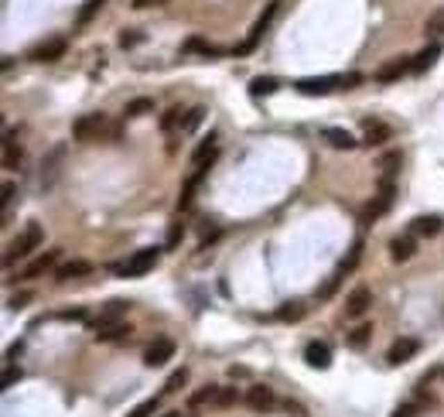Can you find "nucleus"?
Segmentation results:
<instances>
[{
	"mask_svg": "<svg viewBox=\"0 0 444 417\" xmlns=\"http://www.w3.org/2000/svg\"><path fill=\"white\" fill-rule=\"evenodd\" d=\"M322 140L328 147H335V151H352L359 140L349 133V130H342V126H324L322 130Z\"/></svg>",
	"mask_w": 444,
	"mask_h": 417,
	"instance_id": "dca6fc26",
	"label": "nucleus"
},
{
	"mask_svg": "<svg viewBox=\"0 0 444 417\" xmlns=\"http://www.w3.org/2000/svg\"><path fill=\"white\" fill-rule=\"evenodd\" d=\"M240 404V390L236 386H222L219 397H215V407H236Z\"/></svg>",
	"mask_w": 444,
	"mask_h": 417,
	"instance_id": "c9c22d12",
	"label": "nucleus"
},
{
	"mask_svg": "<svg viewBox=\"0 0 444 417\" xmlns=\"http://www.w3.org/2000/svg\"><path fill=\"white\" fill-rule=\"evenodd\" d=\"M365 76L363 72H345V76H311V79H297L294 89L301 92V96H331V92H338V89H356V85H363Z\"/></svg>",
	"mask_w": 444,
	"mask_h": 417,
	"instance_id": "f03ea898",
	"label": "nucleus"
},
{
	"mask_svg": "<svg viewBox=\"0 0 444 417\" xmlns=\"http://www.w3.org/2000/svg\"><path fill=\"white\" fill-rule=\"evenodd\" d=\"M304 363H308L311 370H328V366H331V349H328L324 342H308V345H304Z\"/></svg>",
	"mask_w": 444,
	"mask_h": 417,
	"instance_id": "f3484780",
	"label": "nucleus"
},
{
	"mask_svg": "<svg viewBox=\"0 0 444 417\" xmlns=\"http://www.w3.org/2000/svg\"><path fill=\"white\" fill-rule=\"evenodd\" d=\"M99 7H103V0H89V3L79 10V17H76V28H85V24L99 14Z\"/></svg>",
	"mask_w": 444,
	"mask_h": 417,
	"instance_id": "e433bc0d",
	"label": "nucleus"
},
{
	"mask_svg": "<svg viewBox=\"0 0 444 417\" xmlns=\"http://www.w3.org/2000/svg\"><path fill=\"white\" fill-rule=\"evenodd\" d=\"M229 376H233V379H236V376H249V370H246V366H229Z\"/></svg>",
	"mask_w": 444,
	"mask_h": 417,
	"instance_id": "3c124183",
	"label": "nucleus"
},
{
	"mask_svg": "<svg viewBox=\"0 0 444 417\" xmlns=\"http://www.w3.org/2000/svg\"><path fill=\"white\" fill-rule=\"evenodd\" d=\"M277 10H281V0H270V3H267V10H263V14L256 17V24H253V31H249V38H246V42L240 44V48H233V55H249V51H253V48L260 44V38L267 35V28L274 24V17H277Z\"/></svg>",
	"mask_w": 444,
	"mask_h": 417,
	"instance_id": "423d86ee",
	"label": "nucleus"
},
{
	"mask_svg": "<svg viewBox=\"0 0 444 417\" xmlns=\"http://www.w3.org/2000/svg\"><path fill=\"white\" fill-rule=\"evenodd\" d=\"M400 165H404V154H400V151H386V154L379 158V167H383V178H393V174L400 171Z\"/></svg>",
	"mask_w": 444,
	"mask_h": 417,
	"instance_id": "7c9ffc66",
	"label": "nucleus"
},
{
	"mask_svg": "<svg viewBox=\"0 0 444 417\" xmlns=\"http://www.w3.org/2000/svg\"><path fill=\"white\" fill-rule=\"evenodd\" d=\"M417 352H420V342H417V338H410V335H404V338H397V342L390 345L386 363H390V366H404V363H410Z\"/></svg>",
	"mask_w": 444,
	"mask_h": 417,
	"instance_id": "9b49d317",
	"label": "nucleus"
},
{
	"mask_svg": "<svg viewBox=\"0 0 444 417\" xmlns=\"http://www.w3.org/2000/svg\"><path fill=\"white\" fill-rule=\"evenodd\" d=\"M219 390H222V386H215V383H205L202 390H195V393L188 397V407L195 411V407H202V404H215V397H219Z\"/></svg>",
	"mask_w": 444,
	"mask_h": 417,
	"instance_id": "cd10ccee",
	"label": "nucleus"
},
{
	"mask_svg": "<svg viewBox=\"0 0 444 417\" xmlns=\"http://www.w3.org/2000/svg\"><path fill=\"white\" fill-rule=\"evenodd\" d=\"M185 383H188V370H174L167 376V383H164V393H178Z\"/></svg>",
	"mask_w": 444,
	"mask_h": 417,
	"instance_id": "ea45409f",
	"label": "nucleus"
},
{
	"mask_svg": "<svg viewBox=\"0 0 444 417\" xmlns=\"http://www.w3.org/2000/svg\"><path fill=\"white\" fill-rule=\"evenodd\" d=\"M424 35H431L434 42H438V38H441V35H444V14H441V10L427 17V24H424Z\"/></svg>",
	"mask_w": 444,
	"mask_h": 417,
	"instance_id": "4c0bfd02",
	"label": "nucleus"
},
{
	"mask_svg": "<svg viewBox=\"0 0 444 417\" xmlns=\"http://www.w3.org/2000/svg\"><path fill=\"white\" fill-rule=\"evenodd\" d=\"M158 407H161V397H151V400H140L126 417H154L158 414Z\"/></svg>",
	"mask_w": 444,
	"mask_h": 417,
	"instance_id": "72a5a7b5",
	"label": "nucleus"
},
{
	"mask_svg": "<svg viewBox=\"0 0 444 417\" xmlns=\"http://www.w3.org/2000/svg\"><path fill=\"white\" fill-rule=\"evenodd\" d=\"M58 318L62 322H85L89 315H85V308H65V311H58Z\"/></svg>",
	"mask_w": 444,
	"mask_h": 417,
	"instance_id": "37998d69",
	"label": "nucleus"
},
{
	"mask_svg": "<svg viewBox=\"0 0 444 417\" xmlns=\"http://www.w3.org/2000/svg\"><path fill=\"white\" fill-rule=\"evenodd\" d=\"M72 137L76 144H96V140H120V126L113 124L106 113H85L72 124Z\"/></svg>",
	"mask_w": 444,
	"mask_h": 417,
	"instance_id": "f257e3e1",
	"label": "nucleus"
},
{
	"mask_svg": "<svg viewBox=\"0 0 444 417\" xmlns=\"http://www.w3.org/2000/svg\"><path fill=\"white\" fill-rule=\"evenodd\" d=\"M410 229L417 233V236H438L441 233V215H417L413 222H410Z\"/></svg>",
	"mask_w": 444,
	"mask_h": 417,
	"instance_id": "b1692460",
	"label": "nucleus"
},
{
	"mask_svg": "<svg viewBox=\"0 0 444 417\" xmlns=\"http://www.w3.org/2000/svg\"><path fill=\"white\" fill-rule=\"evenodd\" d=\"M413 253H417V240H413V236H397V240H390V260H393V263H406Z\"/></svg>",
	"mask_w": 444,
	"mask_h": 417,
	"instance_id": "412c9836",
	"label": "nucleus"
},
{
	"mask_svg": "<svg viewBox=\"0 0 444 417\" xmlns=\"http://www.w3.org/2000/svg\"><path fill=\"white\" fill-rule=\"evenodd\" d=\"M181 51H185V55H202V58H215V55H226V48H219V44H212V42H205V38H188Z\"/></svg>",
	"mask_w": 444,
	"mask_h": 417,
	"instance_id": "4be33fe9",
	"label": "nucleus"
},
{
	"mask_svg": "<svg viewBox=\"0 0 444 417\" xmlns=\"http://www.w3.org/2000/svg\"><path fill=\"white\" fill-rule=\"evenodd\" d=\"M277 89H281V79H274V76H256V79L249 83V96L260 99V96H274Z\"/></svg>",
	"mask_w": 444,
	"mask_h": 417,
	"instance_id": "a878e982",
	"label": "nucleus"
},
{
	"mask_svg": "<svg viewBox=\"0 0 444 417\" xmlns=\"http://www.w3.org/2000/svg\"><path fill=\"white\" fill-rule=\"evenodd\" d=\"M369 338H372V325H369V322H359L352 332L345 335V345L356 349V352H363L365 345H369Z\"/></svg>",
	"mask_w": 444,
	"mask_h": 417,
	"instance_id": "393cba45",
	"label": "nucleus"
},
{
	"mask_svg": "<svg viewBox=\"0 0 444 417\" xmlns=\"http://www.w3.org/2000/svg\"><path fill=\"white\" fill-rule=\"evenodd\" d=\"M386 140H393V126L383 124V120H363V144L379 147V144H386Z\"/></svg>",
	"mask_w": 444,
	"mask_h": 417,
	"instance_id": "ddd939ff",
	"label": "nucleus"
},
{
	"mask_svg": "<svg viewBox=\"0 0 444 417\" xmlns=\"http://www.w3.org/2000/svg\"><path fill=\"white\" fill-rule=\"evenodd\" d=\"M137 10H147V7H158V0H133Z\"/></svg>",
	"mask_w": 444,
	"mask_h": 417,
	"instance_id": "8fccbe9b",
	"label": "nucleus"
},
{
	"mask_svg": "<svg viewBox=\"0 0 444 417\" xmlns=\"http://www.w3.org/2000/svg\"><path fill=\"white\" fill-rule=\"evenodd\" d=\"M17 379H21V370H14V363H10V366L3 370V390H10Z\"/></svg>",
	"mask_w": 444,
	"mask_h": 417,
	"instance_id": "a18cd8bd",
	"label": "nucleus"
},
{
	"mask_svg": "<svg viewBox=\"0 0 444 417\" xmlns=\"http://www.w3.org/2000/svg\"><path fill=\"white\" fill-rule=\"evenodd\" d=\"M406 72H410V58H393V62H386L383 69H376V83L379 85H390V83H400Z\"/></svg>",
	"mask_w": 444,
	"mask_h": 417,
	"instance_id": "4468645a",
	"label": "nucleus"
},
{
	"mask_svg": "<svg viewBox=\"0 0 444 417\" xmlns=\"http://www.w3.org/2000/svg\"><path fill=\"white\" fill-rule=\"evenodd\" d=\"M174 338H167V335H158L147 349H144V366H151V370H158V366H167V359H174Z\"/></svg>",
	"mask_w": 444,
	"mask_h": 417,
	"instance_id": "0eeeda50",
	"label": "nucleus"
},
{
	"mask_svg": "<svg viewBox=\"0 0 444 417\" xmlns=\"http://www.w3.org/2000/svg\"><path fill=\"white\" fill-rule=\"evenodd\" d=\"M58 256H62V250H48V253H38L21 274H17V281H38V277H44L48 270H55V263H58Z\"/></svg>",
	"mask_w": 444,
	"mask_h": 417,
	"instance_id": "9d476101",
	"label": "nucleus"
},
{
	"mask_svg": "<svg viewBox=\"0 0 444 417\" xmlns=\"http://www.w3.org/2000/svg\"><path fill=\"white\" fill-rule=\"evenodd\" d=\"M185 240V222H171L167 226V240H164V250H178Z\"/></svg>",
	"mask_w": 444,
	"mask_h": 417,
	"instance_id": "473e14b6",
	"label": "nucleus"
},
{
	"mask_svg": "<svg viewBox=\"0 0 444 417\" xmlns=\"http://www.w3.org/2000/svg\"><path fill=\"white\" fill-rule=\"evenodd\" d=\"M304 315H308V308H304L301 301H287L283 308H277V318H281V322H301Z\"/></svg>",
	"mask_w": 444,
	"mask_h": 417,
	"instance_id": "c756f323",
	"label": "nucleus"
},
{
	"mask_svg": "<svg viewBox=\"0 0 444 417\" xmlns=\"http://www.w3.org/2000/svg\"><path fill=\"white\" fill-rule=\"evenodd\" d=\"M246 407H249L253 414H270V411L277 407V397H274V390H270V386L256 383V386H249V390H246Z\"/></svg>",
	"mask_w": 444,
	"mask_h": 417,
	"instance_id": "1a4fd4ad",
	"label": "nucleus"
},
{
	"mask_svg": "<svg viewBox=\"0 0 444 417\" xmlns=\"http://www.w3.org/2000/svg\"><path fill=\"white\" fill-rule=\"evenodd\" d=\"M41 243H44V229H41L38 222H28V226L17 233V240H10V243H7V253H3V267H10L14 260H24V256H31V253L38 250Z\"/></svg>",
	"mask_w": 444,
	"mask_h": 417,
	"instance_id": "7ed1b4c3",
	"label": "nucleus"
},
{
	"mask_svg": "<svg viewBox=\"0 0 444 417\" xmlns=\"http://www.w3.org/2000/svg\"><path fill=\"white\" fill-rule=\"evenodd\" d=\"M126 311H130V301H123V297H113V301H106V304L99 308V315L89 322V329H92V332H99V329H106V325L120 322Z\"/></svg>",
	"mask_w": 444,
	"mask_h": 417,
	"instance_id": "6e6552de",
	"label": "nucleus"
},
{
	"mask_svg": "<svg viewBox=\"0 0 444 417\" xmlns=\"http://www.w3.org/2000/svg\"><path fill=\"white\" fill-rule=\"evenodd\" d=\"M158 256H161V247H144V250H137L126 263L117 267V277H144L147 270H154Z\"/></svg>",
	"mask_w": 444,
	"mask_h": 417,
	"instance_id": "39448f33",
	"label": "nucleus"
},
{
	"mask_svg": "<svg viewBox=\"0 0 444 417\" xmlns=\"http://www.w3.org/2000/svg\"><path fill=\"white\" fill-rule=\"evenodd\" d=\"M181 120H185V117H181V110H178V106H171V110L161 117V130H164V133H171L174 126L181 130Z\"/></svg>",
	"mask_w": 444,
	"mask_h": 417,
	"instance_id": "58836bf2",
	"label": "nucleus"
},
{
	"mask_svg": "<svg viewBox=\"0 0 444 417\" xmlns=\"http://www.w3.org/2000/svg\"><path fill=\"white\" fill-rule=\"evenodd\" d=\"M65 51H69V42H65V38H48L44 44H38V48L31 51V58H35V62H58V58H65Z\"/></svg>",
	"mask_w": 444,
	"mask_h": 417,
	"instance_id": "2eb2a0df",
	"label": "nucleus"
},
{
	"mask_svg": "<svg viewBox=\"0 0 444 417\" xmlns=\"http://www.w3.org/2000/svg\"><path fill=\"white\" fill-rule=\"evenodd\" d=\"M126 120H137V117H147V113H154V99H147V96H137V99H130L126 103Z\"/></svg>",
	"mask_w": 444,
	"mask_h": 417,
	"instance_id": "bb28decb",
	"label": "nucleus"
},
{
	"mask_svg": "<svg viewBox=\"0 0 444 417\" xmlns=\"http://www.w3.org/2000/svg\"><path fill=\"white\" fill-rule=\"evenodd\" d=\"M161 417H181V411H167V414H161Z\"/></svg>",
	"mask_w": 444,
	"mask_h": 417,
	"instance_id": "603ef678",
	"label": "nucleus"
},
{
	"mask_svg": "<svg viewBox=\"0 0 444 417\" xmlns=\"http://www.w3.org/2000/svg\"><path fill=\"white\" fill-rule=\"evenodd\" d=\"M363 250H365V243H363V240H356V243H352V250H349V256L342 260V267H338V270H342V274H352V270L359 267V260H363Z\"/></svg>",
	"mask_w": 444,
	"mask_h": 417,
	"instance_id": "2f4dec72",
	"label": "nucleus"
},
{
	"mask_svg": "<svg viewBox=\"0 0 444 417\" xmlns=\"http://www.w3.org/2000/svg\"><path fill=\"white\" fill-rule=\"evenodd\" d=\"M158 3H167V0H158Z\"/></svg>",
	"mask_w": 444,
	"mask_h": 417,
	"instance_id": "864d4df0",
	"label": "nucleus"
},
{
	"mask_svg": "<svg viewBox=\"0 0 444 417\" xmlns=\"http://www.w3.org/2000/svg\"><path fill=\"white\" fill-rule=\"evenodd\" d=\"M14 192H17V188H14V181H7V185H3V212H7L10 202H14Z\"/></svg>",
	"mask_w": 444,
	"mask_h": 417,
	"instance_id": "de8ad7c7",
	"label": "nucleus"
},
{
	"mask_svg": "<svg viewBox=\"0 0 444 417\" xmlns=\"http://www.w3.org/2000/svg\"><path fill=\"white\" fill-rule=\"evenodd\" d=\"M393 199H397V185H393V178H383V181H379V195L359 212V222H363V226H372L376 219H383V215L390 212V206H393Z\"/></svg>",
	"mask_w": 444,
	"mask_h": 417,
	"instance_id": "20e7f679",
	"label": "nucleus"
},
{
	"mask_svg": "<svg viewBox=\"0 0 444 417\" xmlns=\"http://www.w3.org/2000/svg\"><path fill=\"white\" fill-rule=\"evenodd\" d=\"M62 158H65V147H55V151H51V154H48L44 161H41V188H51V185H55Z\"/></svg>",
	"mask_w": 444,
	"mask_h": 417,
	"instance_id": "6ab92c4d",
	"label": "nucleus"
},
{
	"mask_svg": "<svg viewBox=\"0 0 444 417\" xmlns=\"http://www.w3.org/2000/svg\"><path fill=\"white\" fill-rule=\"evenodd\" d=\"M92 274V263L89 260H69L62 267H55V281L65 284V281H76V277H89Z\"/></svg>",
	"mask_w": 444,
	"mask_h": 417,
	"instance_id": "a211bd4d",
	"label": "nucleus"
},
{
	"mask_svg": "<svg viewBox=\"0 0 444 417\" xmlns=\"http://www.w3.org/2000/svg\"><path fill=\"white\" fill-rule=\"evenodd\" d=\"M140 42H144V31H137V28H126L120 35V48H137Z\"/></svg>",
	"mask_w": 444,
	"mask_h": 417,
	"instance_id": "a19ab883",
	"label": "nucleus"
},
{
	"mask_svg": "<svg viewBox=\"0 0 444 417\" xmlns=\"http://www.w3.org/2000/svg\"><path fill=\"white\" fill-rule=\"evenodd\" d=\"M28 301H31V291H21V294H14V297L7 301V308H10V311H24Z\"/></svg>",
	"mask_w": 444,
	"mask_h": 417,
	"instance_id": "79ce46f5",
	"label": "nucleus"
},
{
	"mask_svg": "<svg viewBox=\"0 0 444 417\" xmlns=\"http://www.w3.org/2000/svg\"><path fill=\"white\" fill-rule=\"evenodd\" d=\"M369 308H372V291L365 284L352 288V294L345 297V318H363Z\"/></svg>",
	"mask_w": 444,
	"mask_h": 417,
	"instance_id": "f8f14e48",
	"label": "nucleus"
},
{
	"mask_svg": "<svg viewBox=\"0 0 444 417\" xmlns=\"http://www.w3.org/2000/svg\"><path fill=\"white\" fill-rule=\"evenodd\" d=\"M21 158H24V151H21L17 137H14V133H7V137H3V167H7V171H17Z\"/></svg>",
	"mask_w": 444,
	"mask_h": 417,
	"instance_id": "5701e85b",
	"label": "nucleus"
},
{
	"mask_svg": "<svg viewBox=\"0 0 444 417\" xmlns=\"http://www.w3.org/2000/svg\"><path fill=\"white\" fill-rule=\"evenodd\" d=\"M438 55H441V44L431 42L427 48H424V51H417V55L410 58V72H417V76H420V72H427V69L438 62Z\"/></svg>",
	"mask_w": 444,
	"mask_h": 417,
	"instance_id": "aec40b11",
	"label": "nucleus"
},
{
	"mask_svg": "<svg viewBox=\"0 0 444 417\" xmlns=\"http://www.w3.org/2000/svg\"><path fill=\"white\" fill-rule=\"evenodd\" d=\"M283 411H287L290 417H304V407H301V404H294V400H287V404H283Z\"/></svg>",
	"mask_w": 444,
	"mask_h": 417,
	"instance_id": "09e8293b",
	"label": "nucleus"
},
{
	"mask_svg": "<svg viewBox=\"0 0 444 417\" xmlns=\"http://www.w3.org/2000/svg\"><path fill=\"white\" fill-rule=\"evenodd\" d=\"M417 414H420V407H417V404H400L390 417H417Z\"/></svg>",
	"mask_w": 444,
	"mask_h": 417,
	"instance_id": "49530a36",
	"label": "nucleus"
},
{
	"mask_svg": "<svg viewBox=\"0 0 444 417\" xmlns=\"http://www.w3.org/2000/svg\"><path fill=\"white\" fill-rule=\"evenodd\" d=\"M130 325H123V322H113V325H106V329H99V332H92L99 342H120V338H130Z\"/></svg>",
	"mask_w": 444,
	"mask_h": 417,
	"instance_id": "c85d7f7f",
	"label": "nucleus"
},
{
	"mask_svg": "<svg viewBox=\"0 0 444 417\" xmlns=\"http://www.w3.org/2000/svg\"><path fill=\"white\" fill-rule=\"evenodd\" d=\"M205 120V106H195V110H188L185 113V120H181V133H192V130H199V124Z\"/></svg>",
	"mask_w": 444,
	"mask_h": 417,
	"instance_id": "f704fd0d",
	"label": "nucleus"
},
{
	"mask_svg": "<svg viewBox=\"0 0 444 417\" xmlns=\"http://www.w3.org/2000/svg\"><path fill=\"white\" fill-rule=\"evenodd\" d=\"M342 277H345V274H342V270H338V274H335V277H331V281H328V284H324L322 291H318V297H322V301H328V297H331V294H335V288H338V284H342Z\"/></svg>",
	"mask_w": 444,
	"mask_h": 417,
	"instance_id": "c03bdc74",
	"label": "nucleus"
}]
</instances>
